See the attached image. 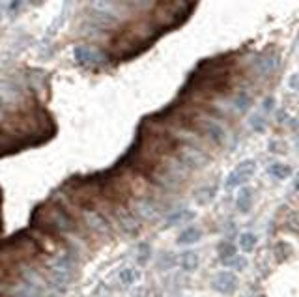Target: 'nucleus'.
Wrapping results in <instances>:
<instances>
[{
    "label": "nucleus",
    "instance_id": "obj_22",
    "mask_svg": "<svg viewBox=\"0 0 299 297\" xmlns=\"http://www.w3.org/2000/svg\"><path fill=\"white\" fill-rule=\"evenodd\" d=\"M6 6H8V8H10V10L13 11V13H15V11L19 10V8H21V2H17V0H15V2H8Z\"/></svg>",
    "mask_w": 299,
    "mask_h": 297
},
{
    "label": "nucleus",
    "instance_id": "obj_11",
    "mask_svg": "<svg viewBox=\"0 0 299 297\" xmlns=\"http://www.w3.org/2000/svg\"><path fill=\"white\" fill-rule=\"evenodd\" d=\"M217 252H219V260L225 264V262L232 260L234 256H237V249L234 243L230 241H221L219 245H217Z\"/></svg>",
    "mask_w": 299,
    "mask_h": 297
},
{
    "label": "nucleus",
    "instance_id": "obj_3",
    "mask_svg": "<svg viewBox=\"0 0 299 297\" xmlns=\"http://www.w3.org/2000/svg\"><path fill=\"white\" fill-rule=\"evenodd\" d=\"M73 58H75V62H77L79 66L88 67V69H92V67L99 66V64L103 62L101 54H99L98 51L90 49L88 45H77L75 47V49H73Z\"/></svg>",
    "mask_w": 299,
    "mask_h": 297
},
{
    "label": "nucleus",
    "instance_id": "obj_19",
    "mask_svg": "<svg viewBox=\"0 0 299 297\" xmlns=\"http://www.w3.org/2000/svg\"><path fill=\"white\" fill-rule=\"evenodd\" d=\"M249 123H251V127L254 129V131H262L264 129V118H260V116H251V120H249Z\"/></svg>",
    "mask_w": 299,
    "mask_h": 297
},
{
    "label": "nucleus",
    "instance_id": "obj_5",
    "mask_svg": "<svg viewBox=\"0 0 299 297\" xmlns=\"http://www.w3.org/2000/svg\"><path fill=\"white\" fill-rule=\"evenodd\" d=\"M251 206H253V189L249 187H241L237 191L236 196V208L239 213H249L251 211Z\"/></svg>",
    "mask_w": 299,
    "mask_h": 297
},
{
    "label": "nucleus",
    "instance_id": "obj_17",
    "mask_svg": "<svg viewBox=\"0 0 299 297\" xmlns=\"http://www.w3.org/2000/svg\"><path fill=\"white\" fill-rule=\"evenodd\" d=\"M225 266L232 267V269H237V271H241V269H245V267H247V260H245L243 256H234L232 260L225 262Z\"/></svg>",
    "mask_w": 299,
    "mask_h": 297
},
{
    "label": "nucleus",
    "instance_id": "obj_6",
    "mask_svg": "<svg viewBox=\"0 0 299 297\" xmlns=\"http://www.w3.org/2000/svg\"><path fill=\"white\" fill-rule=\"evenodd\" d=\"M254 67H256V71L260 73L262 77H268V75H271V73L275 71V67H277V58L269 57V54H264V57L256 58Z\"/></svg>",
    "mask_w": 299,
    "mask_h": 297
},
{
    "label": "nucleus",
    "instance_id": "obj_8",
    "mask_svg": "<svg viewBox=\"0 0 299 297\" xmlns=\"http://www.w3.org/2000/svg\"><path fill=\"white\" fill-rule=\"evenodd\" d=\"M180 266L183 267V271L191 273L196 271L198 266H200V256L196 251H185L180 254Z\"/></svg>",
    "mask_w": 299,
    "mask_h": 297
},
{
    "label": "nucleus",
    "instance_id": "obj_21",
    "mask_svg": "<svg viewBox=\"0 0 299 297\" xmlns=\"http://www.w3.org/2000/svg\"><path fill=\"white\" fill-rule=\"evenodd\" d=\"M290 88L292 90H299V73H295V75L290 77Z\"/></svg>",
    "mask_w": 299,
    "mask_h": 297
},
{
    "label": "nucleus",
    "instance_id": "obj_20",
    "mask_svg": "<svg viewBox=\"0 0 299 297\" xmlns=\"http://www.w3.org/2000/svg\"><path fill=\"white\" fill-rule=\"evenodd\" d=\"M264 110H266V113H271V110H273L275 108V99L273 98H266L264 99Z\"/></svg>",
    "mask_w": 299,
    "mask_h": 297
},
{
    "label": "nucleus",
    "instance_id": "obj_16",
    "mask_svg": "<svg viewBox=\"0 0 299 297\" xmlns=\"http://www.w3.org/2000/svg\"><path fill=\"white\" fill-rule=\"evenodd\" d=\"M234 105H236V108L239 110V113H247L249 107H251V98H249L245 92H239L237 94L236 101H234Z\"/></svg>",
    "mask_w": 299,
    "mask_h": 297
},
{
    "label": "nucleus",
    "instance_id": "obj_12",
    "mask_svg": "<svg viewBox=\"0 0 299 297\" xmlns=\"http://www.w3.org/2000/svg\"><path fill=\"white\" fill-rule=\"evenodd\" d=\"M195 219V211L191 210H178L174 211L169 219H166V226L171 228V226H176V225H181V222H187V220H193Z\"/></svg>",
    "mask_w": 299,
    "mask_h": 297
},
{
    "label": "nucleus",
    "instance_id": "obj_2",
    "mask_svg": "<svg viewBox=\"0 0 299 297\" xmlns=\"http://www.w3.org/2000/svg\"><path fill=\"white\" fill-rule=\"evenodd\" d=\"M176 155L185 169H202L206 164L204 154L198 148H193V146H181V148L176 150Z\"/></svg>",
    "mask_w": 299,
    "mask_h": 297
},
{
    "label": "nucleus",
    "instance_id": "obj_4",
    "mask_svg": "<svg viewBox=\"0 0 299 297\" xmlns=\"http://www.w3.org/2000/svg\"><path fill=\"white\" fill-rule=\"evenodd\" d=\"M212 288L215 292L222 293V295H232L237 288V277L232 271H219L213 277Z\"/></svg>",
    "mask_w": 299,
    "mask_h": 297
},
{
    "label": "nucleus",
    "instance_id": "obj_7",
    "mask_svg": "<svg viewBox=\"0 0 299 297\" xmlns=\"http://www.w3.org/2000/svg\"><path fill=\"white\" fill-rule=\"evenodd\" d=\"M202 237V230L200 228H196V226H189L185 230H181V234L178 236L176 243L180 247H187V245H193L196 241H200Z\"/></svg>",
    "mask_w": 299,
    "mask_h": 297
},
{
    "label": "nucleus",
    "instance_id": "obj_24",
    "mask_svg": "<svg viewBox=\"0 0 299 297\" xmlns=\"http://www.w3.org/2000/svg\"><path fill=\"white\" fill-rule=\"evenodd\" d=\"M294 189L299 191V174H297V178H295V181H294Z\"/></svg>",
    "mask_w": 299,
    "mask_h": 297
},
{
    "label": "nucleus",
    "instance_id": "obj_23",
    "mask_svg": "<svg viewBox=\"0 0 299 297\" xmlns=\"http://www.w3.org/2000/svg\"><path fill=\"white\" fill-rule=\"evenodd\" d=\"M286 120V113H278V122H284Z\"/></svg>",
    "mask_w": 299,
    "mask_h": 297
},
{
    "label": "nucleus",
    "instance_id": "obj_14",
    "mask_svg": "<svg viewBox=\"0 0 299 297\" xmlns=\"http://www.w3.org/2000/svg\"><path fill=\"white\" fill-rule=\"evenodd\" d=\"M88 226H90V228H94V230H98V232H108L107 220H105L103 215H99L98 211L88 213Z\"/></svg>",
    "mask_w": 299,
    "mask_h": 297
},
{
    "label": "nucleus",
    "instance_id": "obj_13",
    "mask_svg": "<svg viewBox=\"0 0 299 297\" xmlns=\"http://www.w3.org/2000/svg\"><path fill=\"white\" fill-rule=\"evenodd\" d=\"M256 243H258V237L253 232H243L241 236H239V239H237V245H239V249L243 252H251L256 247Z\"/></svg>",
    "mask_w": 299,
    "mask_h": 297
},
{
    "label": "nucleus",
    "instance_id": "obj_18",
    "mask_svg": "<svg viewBox=\"0 0 299 297\" xmlns=\"http://www.w3.org/2000/svg\"><path fill=\"white\" fill-rule=\"evenodd\" d=\"M139 251H140L139 262H140V264H146V262L150 260V245H148V243H140Z\"/></svg>",
    "mask_w": 299,
    "mask_h": 297
},
{
    "label": "nucleus",
    "instance_id": "obj_1",
    "mask_svg": "<svg viewBox=\"0 0 299 297\" xmlns=\"http://www.w3.org/2000/svg\"><path fill=\"white\" fill-rule=\"evenodd\" d=\"M254 170H256V161H254V159H245V161H241V163L237 164L236 169L227 176V179H225V189L232 191V189H237V187H241V185L254 174Z\"/></svg>",
    "mask_w": 299,
    "mask_h": 297
},
{
    "label": "nucleus",
    "instance_id": "obj_10",
    "mask_svg": "<svg viewBox=\"0 0 299 297\" xmlns=\"http://www.w3.org/2000/svg\"><path fill=\"white\" fill-rule=\"evenodd\" d=\"M140 279V271L137 267H124L122 271L118 273V281L124 284V286H133L137 284Z\"/></svg>",
    "mask_w": 299,
    "mask_h": 297
},
{
    "label": "nucleus",
    "instance_id": "obj_15",
    "mask_svg": "<svg viewBox=\"0 0 299 297\" xmlns=\"http://www.w3.org/2000/svg\"><path fill=\"white\" fill-rule=\"evenodd\" d=\"M120 226H122L125 232H129V234H137V232L140 230L139 222H137V219H135L131 213H122V215H120Z\"/></svg>",
    "mask_w": 299,
    "mask_h": 297
},
{
    "label": "nucleus",
    "instance_id": "obj_9",
    "mask_svg": "<svg viewBox=\"0 0 299 297\" xmlns=\"http://www.w3.org/2000/svg\"><path fill=\"white\" fill-rule=\"evenodd\" d=\"M268 174L275 179H288L292 176V166L286 163H271L268 166Z\"/></svg>",
    "mask_w": 299,
    "mask_h": 297
}]
</instances>
